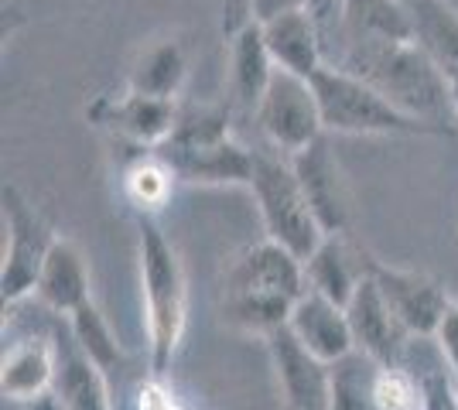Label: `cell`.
Listing matches in <instances>:
<instances>
[{"mask_svg":"<svg viewBox=\"0 0 458 410\" xmlns=\"http://www.w3.org/2000/svg\"><path fill=\"white\" fill-rule=\"evenodd\" d=\"M328 65H339L352 76L366 79L403 113L455 130L452 79L418 41H386V45H352L343 48Z\"/></svg>","mask_w":458,"mask_h":410,"instance_id":"1","label":"cell"},{"mask_svg":"<svg viewBox=\"0 0 458 410\" xmlns=\"http://www.w3.org/2000/svg\"><path fill=\"white\" fill-rule=\"evenodd\" d=\"M137 267L148 329V366L151 376H165L189 325V277L172 236L157 226V215H137Z\"/></svg>","mask_w":458,"mask_h":410,"instance_id":"2","label":"cell"},{"mask_svg":"<svg viewBox=\"0 0 458 410\" xmlns=\"http://www.w3.org/2000/svg\"><path fill=\"white\" fill-rule=\"evenodd\" d=\"M315 96L322 106L325 134L343 137H452V127H438L420 117L403 113L380 89H373L366 79L345 72L339 65H328L311 76Z\"/></svg>","mask_w":458,"mask_h":410,"instance_id":"3","label":"cell"},{"mask_svg":"<svg viewBox=\"0 0 458 410\" xmlns=\"http://www.w3.org/2000/svg\"><path fill=\"white\" fill-rule=\"evenodd\" d=\"M250 192L257 202V213L264 222L267 239L281 243L284 250L308 260L325 239V230L308 205L298 175L291 168V157L281 151H253V181Z\"/></svg>","mask_w":458,"mask_h":410,"instance_id":"4","label":"cell"},{"mask_svg":"<svg viewBox=\"0 0 458 410\" xmlns=\"http://www.w3.org/2000/svg\"><path fill=\"white\" fill-rule=\"evenodd\" d=\"M0 205H4V230H7L0 294H4V305H18L38 288L41 264L58 233L45 222V215L31 205V198L18 185L0 188Z\"/></svg>","mask_w":458,"mask_h":410,"instance_id":"5","label":"cell"},{"mask_svg":"<svg viewBox=\"0 0 458 410\" xmlns=\"http://www.w3.org/2000/svg\"><path fill=\"white\" fill-rule=\"evenodd\" d=\"M253 120L267 140V147L287 157L305 151L308 144H315L325 134L322 106H318L311 79H301L284 69L274 72Z\"/></svg>","mask_w":458,"mask_h":410,"instance_id":"6","label":"cell"},{"mask_svg":"<svg viewBox=\"0 0 458 410\" xmlns=\"http://www.w3.org/2000/svg\"><path fill=\"white\" fill-rule=\"evenodd\" d=\"M305 291V260H298L267 236L229 256L223 271V297H267L294 305Z\"/></svg>","mask_w":458,"mask_h":410,"instance_id":"7","label":"cell"},{"mask_svg":"<svg viewBox=\"0 0 458 410\" xmlns=\"http://www.w3.org/2000/svg\"><path fill=\"white\" fill-rule=\"evenodd\" d=\"M369 277L377 280L383 301L390 305V312L401 318V325L414 339H435L441 318L452 308L448 288L438 277L424 271H403L390 267L377 256H369Z\"/></svg>","mask_w":458,"mask_h":410,"instance_id":"8","label":"cell"},{"mask_svg":"<svg viewBox=\"0 0 458 410\" xmlns=\"http://www.w3.org/2000/svg\"><path fill=\"white\" fill-rule=\"evenodd\" d=\"M86 117L131 147L157 151L172 140L178 127V106L174 99H154L123 89L120 96H96L86 106Z\"/></svg>","mask_w":458,"mask_h":410,"instance_id":"9","label":"cell"},{"mask_svg":"<svg viewBox=\"0 0 458 410\" xmlns=\"http://www.w3.org/2000/svg\"><path fill=\"white\" fill-rule=\"evenodd\" d=\"M291 168L298 175V185L305 192L311 213L318 219L325 236H345L352 226V196L343 175V164L332 151L328 134H322L305 151L291 155Z\"/></svg>","mask_w":458,"mask_h":410,"instance_id":"10","label":"cell"},{"mask_svg":"<svg viewBox=\"0 0 458 410\" xmlns=\"http://www.w3.org/2000/svg\"><path fill=\"white\" fill-rule=\"evenodd\" d=\"M157 151L174 168L178 181H189V185H243L250 188V181H253V151L243 147L233 134L216 137V140H195V144L168 140Z\"/></svg>","mask_w":458,"mask_h":410,"instance_id":"11","label":"cell"},{"mask_svg":"<svg viewBox=\"0 0 458 410\" xmlns=\"http://www.w3.org/2000/svg\"><path fill=\"white\" fill-rule=\"evenodd\" d=\"M270 349V363L277 372V383L284 393L287 410H328L332 397V366L294 339L291 329H277L264 339Z\"/></svg>","mask_w":458,"mask_h":410,"instance_id":"12","label":"cell"},{"mask_svg":"<svg viewBox=\"0 0 458 410\" xmlns=\"http://www.w3.org/2000/svg\"><path fill=\"white\" fill-rule=\"evenodd\" d=\"M349 325H352V339L356 349L369 356L380 366H403V356L414 335L401 325V318L390 312V305L383 301L380 288L373 277H366L363 284L356 288L352 301L345 305Z\"/></svg>","mask_w":458,"mask_h":410,"instance_id":"13","label":"cell"},{"mask_svg":"<svg viewBox=\"0 0 458 410\" xmlns=\"http://www.w3.org/2000/svg\"><path fill=\"white\" fill-rule=\"evenodd\" d=\"M287 329L311 356H318L328 366L345 359L349 352H356V339H352V325H349L345 308L328 301L325 294L311 291V288L294 301Z\"/></svg>","mask_w":458,"mask_h":410,"instance_id":"14","label":"cell"},{"mask_svg":"<svg viewBox=\"0 0 458 410\" xmlns=\"http://www.w3.org/2000/svg\"><path fill=\"white\" fill-rule=\"evenodd\" d=\"M274 72H277V65L267 48V38H264V28H260V21L247 18L233 31V41H229V99H233V106L243 113H257Z\"/></svg>","mask_w":458,"mask_h":410,"instance_id":"15","label":"cell"},{"mask_svg":"<svg viewBox=\"0 0 458 410\" xmlns=\"http://www.w3.org/2000/svg\"><path fill=\"white\" fill-rule=\"evenodd\" d=\"M38 301L55 314H72L93 301V280L76 239L58 233L38 273Z\"/></svg>","mask_w":458,"mask_h":410,"instance_id":"16","label":"cell"},{"mask_svg":"<svg viewBox=\"0 0 458 410\" xmlns=\"http://www.w3.org/2000/svg\"><path fill=\"white\" fill-rule=\"evenodd\" d=\"M65 410H114L106 372L79 349L72 332H55V387Z\"/></svg>","mask_w":458,"mask_h":410,"instance_id":"17","label":"cell"},{"mask_svg":"<svg viewBox=\"0 0 458 410\" xmlns=\"http://www.w3.org/2000/svg\"><path fill=\"white\" fill-rule=\"evenodd\" d=\"M366 277H369V254L356 250L345 236H325L318 250L305 260L308 288L343 308L352 301V294Z\"/></svg>","mask_w":458,"mask_h":410,"instance_id":"18","label":"cell"},{"mask_svg":"<svg viewBox=\"0 0 458 410\" xmlns=\"http://www.w3.org/2000/svg\"><path fill=\"white\" fill-rule=\"evenodd\" d=\"M260 28H264V38H267V48L277 69L311 79L328 62L322 31H318V24L311 21L305 7L301 11H287V14L267 21Z\"/></svg>","mask_w":458,"mask_h":410,"instance_id":"19","label":"cell"},{"mask_svg":"<svg viewBox=\"0 0 458 410\" xmlns=\"http://www.w3.org/2000/svg\"><path fill=\"white\" fill-rule=\"evenodd\" d=\"M386 41H414L403 0H343V28L335 55L352 45H386Z\"/></svg>","mask_w":458,"mask_h":410,"instance_id":"20","label":"cell"},{"mask_svg":"<svg viewBox=\"0 0 458 410\" xmlns=\"http://www.w3.org/2000/svg\"><path fill=\"white\" fill-rule=\"evenodd\" d=\"M55 387V342L24 339L0 363V390L14 404H28Z\"/></svg>","mask_w":458,"mask_h":410,"instance_id":"21","label":"cell"},{"mask_svg":"<svg viewBox=\"0 0 458 410\" xmlns=\"http://www.w3.org/2000/svg\"><path fill=\"white\" fill-rule=\"evenodd\" d=\"M189 79V48L182 38H161L137 55L127 76V89L140 96L174 99Z\"/></svg>","mask_w":458,"mask_h":410,"instance_id":"22","label":"cell"},{"mask_svg":"<svg viewBox=\"0 0 458 410\" xmlns=\"http://www.w3.org/2000/svg\"><path fill=\"white\" fill-rule=\"evenodd\" d=\"M414 41L448 79H458V11L448 0H403Z\"/></svg>","mask_w":458,"mask_h":410,"instance_id":"23","label":"cell"},{"mask_svg":"<svg viewBox=\"0 0 458 410\" xmlns=\"http://www.w3.org/2000/svg\"><path fill=\"white\" fill-rule=\"evenodd\" d=\"M174 168L165 161L161 151H140L123 164L120 172V188H123V198L134 205L137 215H157L168 198L174 192Z\"/></svg>","mask_w":458,"mask_h":410,"instance_id":"24","label":"cell"},{"mask_svg":"<svg viewBox=\"0 0 458 410\" xmlns=\"http://www.w3.org/2000/svg\"><path fill=\"white\" fill-rule=\"evenodd\" d=\"M380 363L363 352H349L345 359L332 363V397L328 410H380L377 407V376Z\"/></svg>","mask_w":458,"mask_h":410,"instance_id":"25","label":"cell"},{"mask_svg":"<svg viewBox=\"0 0 458 410\" xmlns=\"http://www.w3.org/2000/svg\"><path fill=\"white\" fill-rule=\"evenodd\" d=\"M69 332H72V339L79 342V349L86 352L103 372L123 366V349H120V342H116L110 322L103 318V312L96 308L93 301L69 314Z\"/></svg>","mask_w":458,"mask_h":410,"instance_id":"26","label":"cell"},{"mask_svg":"<svg viewBox=\"0 0 458 410\" xmlns=\"http://www.w3.org/2000/svg\"><path fill=\"white\" fill-rule=\"evenodd\" d=\"M377 407L380 410H424V393L407 366H383L377 376Z\"/></svg>","mask_w":458,"mask_h":410,"instance_id":"27","label":"cell"},{"mask_svg":"<svg viewBox=\"0 0 458 410\" xmlns=\"http://www.w3.org/2000/svg\"><path fill=\"white\" fill-rule=\"evenodd\" d=\"M305 11L311 14V21L318 24L325 38V55H328V45L335 41L339 45V28H343V0H305Z\"/></svg>","mask_w":458,"mask_h":410,"instance_id":"28","label":"cell"},{"mask_svg":"<svg viewBox=\"0 0 458 410\" xmlns=\"http://www.w3.org/2000/svg\"><path fill=\"white\" fill-rule=\"evenodd\" d=\"M435 346L441 349L445 363H448V372L455 380V390H458V301H452L448 314L441 318L438 332H435Z\"/></svg>","mask_w":458,"mask_h":410,"instance_id":"29","label":"cell"},{"mask_svg":"<svg viewBox=\"0 0 458 410\" xmlns=\"http://www.w3.org/2000/svg\"><path fill=\"white\" fill-rule=\"evenodd\" d=\"M137 410H182V404L174 400V393L165 387V376H148L134 397Z\"/></svg>","mask_w":458,"mask_h":410,"instance_id":"30","label":"cell"},{"mask_svg":"<svg viewBox=\"0 0 458 410\" xmlns=\"http://www.w3.org/2000/svg\"><path fill=\"white\" fill-rule=\"evenodd\" d=\"M305 0H250V18L267 24V21L281 18L287 11H301Z\"/></svg>","mask_w":458,"mask_h":410,"instance_id":"31","label":"cell"},{"mask_svg":"<svg viewBox=\"0 0 458 410\" xmlns=\"http://www.w3.org/2000/svg\"><path fill=\"white\" fill-rule=\"evenodd\" d=\"M24 410H65V407H62L58 393L48 390V393H41V397H35V400H28V404H24Z\"/></svg>","mask_w":458,"mask_h":410,"instance_id":"32","label":"cell"},{"mask_svg":"<svg viewBox=\"0 0 458 410\" xmlns=\"http://www.w3.org/2000/svg\"><path fill=\"white\" fill-rule=\"evenodd\" d=\"M452 103H455V117H458V79H452Z\"/></svg>","mask_w":458,"mask_h":410,"instance_id":"33","label":"cell"},{"mask_svg":"<svg viewBox=\"0 0 458 410\" xmlns=\"http://www.w3.org/2000/svg\"><path fill=\"white\" fill-rule=\"evenodd\" d=\"M455 239H458V236H455Z\"/></svg>","mask_w":458,"mask_h":410,"instance_id":"34","label":"cell"}]
</instances>
